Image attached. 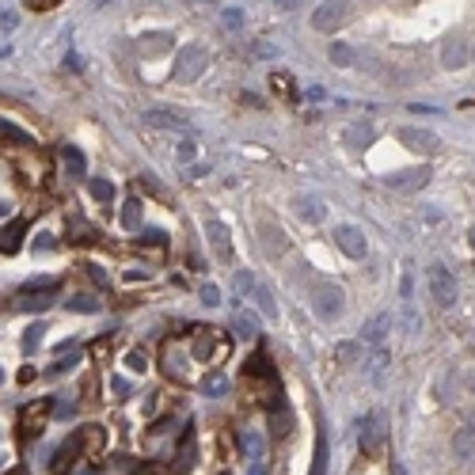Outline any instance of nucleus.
Listing matches in <instances>:
<instances>
[{
    "instance_id": "nucleus-1",
    "label": "nucleus",
    "mask_w": 475,
    "mask_h": 475,
    "mask_svg": "<svg viewBox=\"0 0 475 475\" xmlns=\"http://www.w3.org/2000/svg\"><path fill=\"white\" fill-rule=\"evenodd\" d=\"M346 308V293L335 281H316L312 285V312H316L324 324H331V319H339Z\"/></svg>"
},
{
    "instance_id": "nucleus-2",
    "label": "nucleus",
    "mask_w": 475,
    "mask_h": 475,
    "mask_svg": "<svg viewBox=\"0 0 475 475\" xmlns=\"http://www.w3.org/2000/svg\"><path fill=\"white\" fill-rule=\"evenodd\" d=\"M206 72V50L198 42H187L179 53H175V69H172V76L175 80H183V84H190V80H198Z\"/></svg>"
},
{
    "instance_id": "nucleus-3",
    "label": "nucleus",
    "mask_w": 475,
    "mask_h": 475,
    "mask_svg": "<svg viewBox=\"0 0 475 475\" xmlns=\"http://www.w3.org/2000/svg\"><path fill=\"white\" fill-rule=\"evenodd\" d=\"M426 281H430V297L441 304V308H453L456 304V278L449 274V267H441V262H433L430 270H426Z\"/></svg>"
},
{
    "instance_id": "nucleus-4",
    "label": "nucleus",
    "mask_w": 475,
    "mask_h": 475,
    "mask_svg": "<svg viewBox=\"0 0 475 475\" xmlns=\"http://www.w3.org/2000/svg\"><path fill=\"white\" fill-rule=\"evenodd\" d=\"M346 12H350V4L346 0H324V4L312 12V31H319V35H327V31H339L342 27V19H346Z\"/></svg>"
},
{
    "instance_id": "nucleus-5",
    "label": "nucleus",
    "mask_w": 475,
    "mask_h": 475,
    "mask_svg": "<svg viewBox=\"0 0 475 475\" xmlns=\"http://www.w3.org/2000/svg\"><path fill=\"white\" fill-rule=\"evenodd\" d=\"M335 244H339V251L346 259H365L369 255V240L361 228H353V224H335Z\"/></svg>"
},
{
    "instance_id": "nucleus-6",
    "label": "nucleus",
    "mask_w": 475,
    "mask_h": 475,
    "mask_svg": "<svg viewBox=\"0 0 475 475\" xmlns=\"http://www.w3.org/2000/svg\"><path fill=\"white\" fill-rule=\"evenodd\" d=\"M399 141H403V149H410V152H438L441 149V137L433 133V130H422V126H399Z\"/></svg>"
},
{
    "instance_id": "nucleus-7",
    "label": "nucleus",
    "mask_w": 475,
    "mask_h": 475,
    "mask_svg": "<svg viewBox=\"0 0 475 475\" xmlns=\"http://www.w3.org/2000/svg\"><path fill=\"white\" fill-rule=\"evenodd\" d=\"M194 358L209 361V365H221V361L228 358V339H221L217 331H198V339H194Z\"/></svg>"
},
{
    "instance_id": "nucleus-8",
    "label": "nucleus",
    "mask_w": 475,
    "mask_h": 475,
    "mask_svg": "<svg viewBox=\"0 0 475 475\" xmlns=\"http://www.w3.org/2000/svg\"><path fill=\"white\" fill-rule=\"evenodd\" d=\"M472 61V53H468V38L456 31V35H445L441 38V65H445L449 72L453 69H464Z\"/></svg>"
},
{
    "instance_id": "nucleus-9",
    "label": "nucleus",
    "mask_w": 475,
    "mask_h": 475,
    "mask_svg": "<svg viewBox=\"0 0 475 475\" xmlns=\"http://www.w3.org/2000/svg\"><path fill=\"white\" fill-rule=\"evenodd\" d=\"M430 183V167H403V172H392L384 179L388 190H399V194H410V190H422Z\"/></svg>"
},
{
    "instance_id": "nucleus-10",
    "label": "nucleus",
    "mask_w": 475,
    "mask_h": 475,
    "mask_svg": "<svg viewBox=\"0 0 475 475\" xmlns=\"http://www.w3.org/2000/svg\"><path fill=\"white\" fill-rule=\"evenodd\" d=\"M50 410H53V403H50V399H38L35 407H27V410H23V415H19L23 438H27V441L42 438V430H46V418H50Z\"/></svg>"
},
{
    "instance_id": "nucleus-11",
    "label": "nucleus",
    "mask_w": 475,
    "mask_h": 475,
    "mask_svg": "<svg viewBox=\"0 0 475 475\" xmlns=\"http://www.w3.org/2000/svg\"><path fill=\"white\" fill-rule=\"evenodd\" d=\"M384 438H388V418H384V415H373V418H369V426L361 430V453H365V456L381 453Z\"/></svg>"
},
{
    "instance_id": "nucleus-12",
    "label": "nucleus",
    "mask_w": 475,
    "mask_h": 475,
    "mask_svg": "<svg viewBox=\"0 0 475 475\" xmlns=\"http://www.w3.org/2000/svg\"><path fill=\"white\" fill-rule=\"evenodd\" d=\"M373 141H376V126H373V122H350V126L342 130V144H346L350 152H365Z\"/></svg>"
},
{
    "instance_id": "nucleus-13",
    "label": "nucleus",
    "mask_w": 475,
    "mask_h": 475,
    "mask_svg": "<svg viewBox=\"0 0 475 475\" xmlns=\"http://www.w3.org/2000/svg\"><path fill=\"white\" fill-rule=\"evenodd\" d=\"M206 240H209V247H213V255L221 262H232V240H228V228H224L217 217H209L206 221Z\"/></svg>"
},
{
    "instance_id": "nucleus-14",
    "label": "nucleus",
    "mask_w": 475,
    "mask_h": 475,
    "mask_svg": "<svg viewBox=\"0 0 475 475\" xmlns=\"http://www.w3.org/2000/svg\"><path fill=\"white\" fill-rule=\"evenodd\" d=\"M164 373L172 381H190V369H187V353L179 358V342H164Z\"/></svg>"
},
{
    "instance_id": "nucleus-15",
    "label": "nucleus",
    "mask_w": 475,
    "mask_h": 475,
    "mask_svg": "<svg viewBox=\"0 0 475 475\" xmlns=\"http://www.w3.org/2000/svg\"><path fill=\"white\" fill-rule=\"evenodd\" d=\"M23 232H27V217H15V221H8L4 228H0V251H4V255H15V251H19Z\"/></svg>"
},
{
    "instance_id": "nucleus-16",
    "label": "nucleus",
    "mask_w": 475,
    "mask_h": 475,
    "mask_svg": "<svg viewBox=\"0 0 475 475\" xmlns=\"http://www.w3.org/2000/svg\"><path fill=\"white\" fill-rule=\"evenodd\" d=\"M80 433H72V438H65V445L53 453V475H69V468H72V460H76V453H80Z\"/></svg>"
},
{
    "instance_id": "nucleus-17",
    "label": "nucleus",
    "mask_w": 475,
    "mask_h": 475,
    "mask_svg": "<svg viewBox=\"0 0 475 475\" xmlns=\"http://www.w3.org/2000/svg\"><path fill=\"white\" fill-rule=\"evenodd\" d=\"M388 331H392V316H388V312H381V316H373L365 327H361V342L381 346L384 339H388Z\"/></svg>"
},
{
    "instance_id": "nucleus-18",
    "label": "nucleus",
    "mask_w": 475,
    "mask_h": 475,
    "mask_svg": "<svg viewBox=\"0 0 475 475\" xmlns=\"http://www.w3.org/2000/svg\"><path fill=\"white\" fill-rule=\"evenodd\" d=\"M453 453L460 456V460H475V426H464V430H456Z\"/></svg>"
},
{
    "instance_id": "nucleus-19",
    "label": "nucleus",
    "mask_w": 475,
    "mask_h": 475,
    "mask_svg": "<svg viewBox=\"0 0 475 475\" xmlns=\"http://www.w3.org/2000/svg\"><path fill=\"white\" fill-rule=\"evenodd\" d=\"M293 209H297V217H301V221H308V224L324 221V202H316V198H297Z\"/></svg>"
},
{
    "instance_id": "nucleus-20",
    "label": "nucleus",
    "mask_w": 475,
    "mask_h": 475,
    "mask_svg": "<svg viewBox=\"0 0 475 475\" xmlns=\"http://www.w3.org/2000/svg\"><path fill=\"white\" fill-rule=\"evenodd\" d=\"M144 122H149V126H160V130H183V118L172 115V110H149V115H144Z\"/></svg>"
},
{
    "instance_id": "nucleus-21",
    "label": "nucleus",
    "mask_w": 475,
    "mask_h": 475,
    "mask_svg": "<svg viewBox=\"0 0 475 475\" xmlns=\"http://www.w3.org/2000/svg\"><path fill=\"white\" fill-rule=\"evenodd\" d=\"M76 433H80V445H84V453H88V456L103 449V430H99V426H80Z\"/></svg>"
},
{
    "instance_id": "nucleus-22",
    "label": "nucleus",
    "mask_w": 475,
    "mask_h": 475,
    "mask_svg": "<svg viewBox=\"0 0 475 475\" xmlns=\"http://www.w3.org/2000/svg\"><path fill=\"white\" fill-rule=\"evenodd\" d=\"M61 164H65L69 179H84V156L76 149H61Z\"/></svg>"
},
{
    "instance_id": "nucleus-23",
    "label": "nucleus",
    "mask_w": 475,
    "mask_h": 475,
    "mask_svg": "<svg viewBox=\"0 0 475 475\" xmlns=\"http://www.w3.org/2000/svg\"><path fill=\"white\" fill-rule=\"evenodd\" d=\"M122 228H130V232L141 228V202L137 198H126L122 202Z\"/></svg>"
},
{
    "instance_id": "nucleus-24",
    "label": "nucleus",
    "mask_w": 475,
    "mask_h": 475,
    "mask_svg": "<svg viewBox=\"0 0 475 475\" xmlns=\"http://www.w3.org/2000/svg\"><path fill=\"white\" fill-rule=\"evenodd\" d=\"M240 441H244L251 464H262V438H259V433H255V430H244V433H240Z\"/></svg>"
},
{
    "instance_id": "nucleus-25",
    "label": "nucleus",
    "mask_w": 475,
    "mask_h": 475,
    "mask_svg": "<svg viewBox=\"0 0 475 475\" xmlns=\"http://www.w3.org/2000/svg\"><path fill=\"white\" fill-rule=\"evenodd\" d=\"M361 358V342H353V339H346L335 346V361H342V365H353V361Z\"/></svg>"
},
{
    "instance_id": "nucleus-26",
    "label": "nucleus",
    "mask_w": 475,
    "mask_h": 475,
    "mask_svg": "<svg viewBox=\"0 0 475 475\" xmlns=\"http://www.w3.org/2000/svg\"><path fill=\"white\" fill-rule=\"evenodd\" d=\"M353 58H358V53H353V46H346V42H335V46H331V61H335L339 69L353 65Z\"/></svg>"
},
{
    "instance_id": "nucleus-27",
    "label": "nucleus",
    "mask_w": 475,
    "mask_h": 475,
    "mask_svg": "<svg viewBox=\"0 0 475 475\" xmlns=\"http://www.w3.org/2000/svg\"><path fill=\"white\" fill-rule=\"evenodd\" d=\"M324 472H327V438L319 433V438H316V460H312L308 475H324Z\"/></svg>"
},
{
    "instance_id": "nucleus-28",
    "label": "nucleus",
    "mask_w": 475,
    "mask_h": 475,
    "mask_svg": "<svg viewBox=\"0 0 475 475\" xmlns=\"http://www.w3.org/2000/svg\"><path fill=\"white\" fill-rule=\"evenodd\" d=\"M251 293H255V301H259V308H262V316H278V304H274V297H270V289H262V285H255L251 289Z\"/></svg>"
},
{
    "instance_id": "nucleus-29",
    "label": "nucleus",
    "mask_w": 475,
    "mask_h": 475,
    "mask_svg": "<svg viewBox=\"0 0 475 475\" xmlns=\"http://www.w3.org/2000/svg\"><path fill=\"white\" fill-rule=\"evenodd\" d=\"M202 392H206V396H224V392H228V381H224L221 373H209L202 381Z\"/></svg>"
},
{
    "instance_id": "nucleus-30",
    "label": "nucleus",
    "mask_w": 475,
    "mask_h": 475,
    "mask_svg": "<svg viewBox=\"0 0 475 475\" xmlns=\"http://www.w3.org/2000/svg\"><path fill=\"white\" fill-rule=\"evenodd\" d=\"M88 190H92L95 202H110V198H115V187H110L107 179H92V183H88Z\"/></svg>"
},
{
    "instance_id": "nucleus-31",
    "label": "nucleus",
    "mask_w": 475,
    "mask_h": 475,
    "mask_svg": "<svg viewBox=\"0 0 475 475\" xmlns=\"http://www.w3.org/2000/svg\"><path fill=\"white\" fill-rule=\"evenodd\" d=\"M236 331L244 335V339H255V335H259V324H255L251 312H240V316H236Z\"/></svg>"
},
{
    "instance_id": "nucleus-32",
    "label": "nucleus",
    "mask_w": 475,
    "mask_h": 475,
    "mask_svg": "<svg viewBox=\"0 0 475 475\" xmlns=\"http://www.w3.org/2000/svg\"><path fill=\"white\" fill-rule=\"evenodd\" d=\"M42 335H46V327L42 324H35V327H31V331L27 335H23V350H38V346H42Z\"/></svg>"
},
{
    "instance_id": "nucleus-33",
    "label": "nucleus",
    "mask_w": 475,
    "mask_h": 475,
    "mask_svg": "<svg viewBox=\"0 0 475 475\" xmlns=\"http://www.w3.org/2000/svg\"><path fill=\"white\" fill-rule=\"evenodd\" d=\"M110 350H115V335H103L99 342H92V358H99V361H107Z\"/></svg>"
},
{
    "instance_id": "nucleus-34",
    "label": "nucleus",
    "mask_w": 475,
    "mask_h": 475,
    "mask_svg": "<svg viewBox=\"0 0 475 475\" xmlns=\"http://www.w3.org/2000/svg\"><path fill=\"white\" fill-rule=\"evenodd\" d=\"M247 376H270V381H274V369L267 365V358H262V353L247 361Z\"/></svg>"
},
{
    "instance_id": "nucleus-35",
    "label": "nucleus",
    "mask_w": 475,
    "mask_h": 475,
    "mask_svg": "<svg viewBox=\"0 0 475 475\" xmlns=\"http://www.w3.org/2000/svg\"><path fill=\"white\" fill-rule=\"evenodd\" d=\"M0 137H8V141H15V144H31V137H27V133L15 130V126H8V122H0Z\"/></svg>"
},
{
    "instance_id": "nucleus-36",
    "label": "nucleus",
    "mask_w": 475,
    "mask_h": 475,
    "mask_svg": "<svg viewBox=\"0 0 475 475\" xmlns=\"http://www.w3.org/2000/svg\"><path fill=\"white\" fill-rule=\"evenodd\" d=\"M69 308H72V312H95V308H99V301H95V297H84V293H80V297H72Z\"/></svg>"
},
{
    "instance_id": "nucleus-37",
    "label": "nucleus",
    "mask_w": 475,
    "mask_h": 475,
    "mask_svg": "<svg viewBox=\"0 0 475 475\" xmlns=\"http://www.w3.org/2000/svg\"><path fill=\"white\" fill-rule=\"evenodd\" d=\"M141 46H144V50H167V46H172V38H167V35H144Z\"/></svg>"
},
{
    "instance_id": "nucleus-38",
    "label": "nucleus",
    "mask_w": 475,
    "mask_h": 475,
    "mask_svg": "<svg viewBox=\"0 0 475 475\" xmlns=\"http://www.w3.org/2000/svg\"><path fill=\"white\" fill-rule=\"evenodd\" d=\"M384 369H388V353H376V358H373V381L376 384L384 381Z\"/></svg>"
},
{
    "instance_id": "nucleus-39",
    "label": "nucleus",
    "mask_w": 475,
    "mask_h": 475,
    "mask_svg": "<svg viewBox=\"0 0 475 475\" xmlns=\"http://www.w3.org/2000/svg\"><path fill=\"white\" fill-rule=\"evenodd\" d=\"M76 353H65V358H58V365H53V373H72V369H76Z\"/></svg>"
},
{
    "instance_id": "nucleus-40",
    "label": "nucleus",
    "mask_w": 475,
    "mask_h": 475,
    "mask_svg": "<svg viewBox=\"0 0 475 475\" xmlns=\"http://www.w3.org/2000/svg\"><path fill=\"white\" fill-rule=\"evenodd\" d=\"M198 297H202L206 304H221V289H217V285H202V289H198Z\"/></svg>"
},
{
    "instance_id": "nucleus-41",
    "label": "nucleus",
    "mask_w": 475,
    "mask_h": 475,
    "mask_svg": "<svg viewBox=\"0 0 475 475\" xmlns=\"http://www.w3.org/2000/svg\"><path fill=\"white\" fill-rule=\"evenodd\" d=\"M236 289H240V293H251V289H255V278H251L247 270H240V274H236Z\"/></svg>"
},
{
    "instance_id": "nucleus-42",
    "label": "nucleus",
    "mask_w": 475,
    "mask_h": 475,
    "mask_svg": "<svg viewBox=\"0 0 475 475\" xmlns=\"http://www.w3.org/2000/svg\"><path fill=\"white\" fill-rule=\"evenodd\" d=\"M175 152H179V164H190V160H194V152H198V149H194V141H183V144H179V149H175Z\"/></svg>"
},
{
    "instance_id": "nucleus-43",
    "label": "nucleus",
    "mask_w": 475,
    "mask_h": 475,
    "mask_svg": "<svg viewBox=\"0 0 475 475\" xmlns=\"http://www.w3.org/2000/svg\"><path fill=\"white\" fill-rule=\"evenodd\" d=\"M130 388H133V384L130 381H122V376H115V381H110V392H115V396H130Z\"/></svg>"
},
{
    "instance_id": "nucleus-44",
    "label": "nucleus",
    "mask_w": 475,
    "mask_h": 475,
    "mask_svg": "<svg viewBox=\"0 0 475 475\" xmlns=\"http://www.w3.org/2000/svg\"><path fill=\"white\" fill-rule=\"evenodd\" d=\"M133 475H164V468H160V464H137Z\"/></svg>"
},
{
    "instance_id": "nucleus-45",
    "label": "nucleus",
    "mask_w": 475,
    "mask_h": 475,
    "mask_svg": "<svg viewBox=\"0 0 475 475\" xmlns=\"http://www.w3.org/2000/svg\"><path fill=\"white\" fill-rule=\"evenodd\" d=\"M130 369H133V373H144V369H149V361H144V353H130Z\"/></svg>"
},
{
    "instance_id": "nucleus-46",
    "label": "nucleus",
    "mask_w": 475,
    "mask_h": 475,
    "mask_svg": "<svg viewBox=\"0 0 475 475\" xmlns=\"http://www.w3.org/2000/svg\"><path fill=\"white\" fill-rule=\"evenodd\" d=\"M164 232H144V236H141V244H156V247H164Z\"/></svg>"
},
{
    "instance_id": "nucleus-47",
    "label": "nucleus",
    "mask_w": 475,
    "mask_h": 475,
    "mask_svg": "<svg viewBox=\"0 0 475 475\" xmlns=\"http://www.w3.org/2000/svg\"><path fill=\"white\" fill-rule=\"evenodd\" d=\"M58 0H27V8L31 12H46V8H53Z\"/></svg>"
},
{
    "instance_id": "nucleus-48",
    "label": "nucleus",
    "mask_w": 475,
    "mask_h": 475,
    "mask_svg": "<svg viewBox=\"0 0 475 475\" xmlns=\"http://www.w3.org/2000/svg\"><path fill=\"white\" fill-rule=\"evenodd\" d=\"M35 247H38V251H50L53 240H50V236H38V240H35Z\"/></svg>"
},
{
    "instance_id": "nucleus-49",
    "label": "nucleus",
    "mask_w": 475,
    "mask_h": 475,
    "mask_svg": "<svg viewBox=\"0 0 475 475\" xmlns=\"http://www.w3.org/2000/svg\"><path fill=\"white\" fill-rule=\"evenodd\" d=\"M0 213H8V206H4V202H0Z\"/></svg>"
},
{
    "instance_id": "nucleus-50",
    "label": "nucleus",
    "mask_w": 475,
    "mask_h": 475,
    "mask_svg": "<svg viewBox=\"0 0 475 475\" xmlns=\"http://www.w3.org/2000/svg\"><path fill=\"white\" fill-rule=\"evenodd\" d=\"M472 426H475V407H472Z\"/></svg>"
},
{
    "instance_id": "nucleus-51",
    "label": "nucleus",
    "mask_w": 475,
    "mask_h": 475,
    "mask_svg": "<svg viewBox=\"0 0 475 475\" xmlns=\"http://www.w3.org/2000/svg\"><path fill=\"white\" fill-rule=\"evenodd\" d=\"M0 58H8V50H0Z\"/></svg>"
},
{
    "instance_id": "nucleus-52",
    "label": "nucleus",
    "mask_w": 475,
    "mask_h": 475,
    "mask_svg": "<svg viewBox=\"0 0 475 475\" xmlns=\"http://www.w3.org/2000/svg\"><path fill=\"white\" fill-rule=\"evenodd\" d=\"M472 244H475V228H472Z\"/></svg>"
},
{
    "instance_id": "nucleus-53",
    "label": "nucleus",
    "mask_w": 475,
    "mask_h": 475,
    "mask_svg": "<svg viewBox=\"0 0 475 475\" xmlns=\"http://www.w3.org/2000/svg\"><path fill=\"white\" fill-rule=\"evenodd\" d=\"M472 61H475V46H472Z\"/></svg>"
},
{
    "instance_id": "nucleus-54",
    "label": "nucleus",
    "mask_w": 475,
    "mask_h": 475,
    "mask_svg": "<svg viewBox=\"0 0 475 475\" xmlns=\"http://www.w3.org/2000/svg\"><path fill=\"white\" fill-rule=\"evenodd\" d=\"M12 475H23V472H12Z\"/></svg>"
}]
</instances>
